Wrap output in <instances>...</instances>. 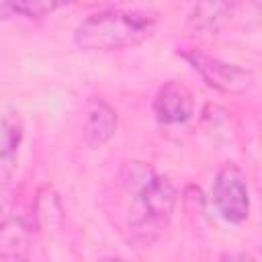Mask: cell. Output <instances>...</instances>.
<instances>
[{
	"label": "cell",
	"instance_id": "1",
	"mask_svg": "<svg viewBox=\"0 0 262 262\" xmlns=\"http://www.w3.org/2000/svg\"><path fill=\"white\" fill-rule=\"evenodd\" d=\"M131 199L127 227L135 242L151 244L170 223L176 209V188L168 176L158 174L147 162H127L119 174Z\"/></svg>",
	"mask_w": 262,
	"mask_h": 262
},
{
	"label": "cell",
	"instance_id": "2",
	"mask_svg": "<svg viewBox=\"0 0 262 262\" xmlns=\"http://www.w3.org/2000/svg\"><path fill=\"white\" fill-rule=\"evenodd\" d=\"M156 31V16L145 10L106 8L88 14L74 31V43L82 51L129 49Z\"/></svg>",
	"mask_w": 262,
	"mask_h": 262
},
{
	"label": "cell",
	"instance_id": "3",
	"mask_svg": "<svg viewBox=\"0 0 262 262\" xmlns=\"http://www.w3.org/2000/svg\"><path fill=\"white\" fill-rule=\"evenodd\" d=\"M31 221L6 188L0 190V262H31Z\"/></svg>",
	"mask_w": 262,
	"mask_h": 262
},
{
	"label": "cell",
	"instance_id": "4",
	"mask_svg": "<svg viewBox=\"0 0 262 262\" xmlns=\"http://www.w3.org/2000/svg\"><path fill=\"white\" fill-rule=\"evenodd\" d=\"M201 76L203 80L225 94H246L256 84V74L250 68L223 61L219 57H213L201 49H182L178 51Z\"/></svg>",
	"mask_w": 262,
	"mask_h": 262
},
{
	"label": "cell",
	"instance_id": "5",
	"mask_svg": "<svg viewBox=\"0 0 262 262\" xmlns=\"http://www.w3.org/2000/svg\"><path fill=\"white\" fill-rule=\"evenodd\" d=\"M213 205L217 213L233 225H239L250 215V190L244 170L235 162H227L219 168L213 180Z\"/></svg>",
	"mask_w": 262,
	"mask_h": 262
},
{
	"label": "cell",
	"instance_id": "6",
	"mask_svg": "<svg viewBox=\"0 0 262 262\" xmlns=\"http://www.w3.org/2000/svg\"><path fill=\"white\" fill-rule=\"evenodd\" d=\"M151 108H154V115L160 123L180 125V123H186L192 117L194 102H192L190 90L184 84H180L176 80H170V82H166L164 86L158 88V92L154 96V102H151Z\"/></svg>",
	"mask_w": 262,
	"mask_h": 262
},
{
	"label": "cell",
	"instance_id": "7",
	"mask_svg": "<svg viewBox=\"0 0 262 262\" xmlns=\"http://www.w3.org/2000/svg\"><path fill=\"white\" fill-rule=\"evenodd\" d=\"M84 141L90 149L106 145L117 131V111L102 98H92L84 117Z\"/></svg>",
	"mask_w": 262,
	"mask_h": 262
},
{
	"label": "cell",
	"instance_id": "8",
	"mask_svg": "<svg viewBox=\"0 0 262 262\" xmlns=\"http://www.w3.org/2000/svg\"><path fill=\"white\" fill-rule=\"evenodd\" d=\"M233 2H199L190 8L186 16V27L199 35L213 33L233 14Z\"/></svg>",
	"mask_w": 262,
	"mask_h": 262
},
{
	"label": "cell",
	"instance_id": "9",
	"mask_svg": "<svg viewBox=\"0 0 262 262\" xmlns=\"http://www.w3.org/2000/svg\"><path fill=\"white\" fill-rule=\"evenodd\" d=\"M23 117L16 108H0V166H12L23 141Z\"/></svg>",
	"mask_w": 262,
	"mask_h": 262
},
{
	"label": "cell",
	"instance_id": "10",
	"mask_svg": "<svg viewBox=\"0 0 262 262\" xmlns=\"http://www.w3.org/2000/svg\"><path fill=\"white\" fill-rule=\"evenodd\" d=\"M66 6L63 2H51V0H23V2H2L0 4V16H23L31 20H39L49 16L53 10Z\"/></svg>",
	"mask_w": 262,
	"mask_h": 262
},
{
	"label": "cell",
	"instance_id": "11",
	"mask_svg": "<svg viewBox=\"0 0 262 262\" xmlns=\"http://www.w3.org/2000/svg\"><path fill=\"white\" fill-rule=\"evenodd\" d=\"M219 262H256V258L246 252H225V254H221Z\"/></svg>",
	"mask_w": 262,
	"mask_h": 262
},
{
	"label": "cell",
	"instance_id": "12",
	"mask_svg": "<svg viewBox=\"0 0 262 262\" xmlns=\"http://www.w3.org/2000/svg\"><path fill=\"white\" fill-rule=\"evenodd\" d=\"M102 262H127V260H121V258H108V260H102Z\"/></svg>",
	"mask_w": 262,
	"mask_h": 262
}]
</instances>
